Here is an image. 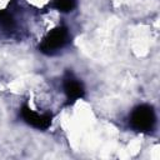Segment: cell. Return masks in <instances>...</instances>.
I'll list each match as a JSON object with an SVG mask.
<instances>
[{"label":"cell","mask_w":160,"mask_h":160,"mask_svg":"<svg viewBox=\"0 0 160 160\" xmlns=\"http://www.w3.org/2000/svg\"><path fill=\"white\" fill-rule=\"evenodd\" d=\"M130 122L131 126L139 131H149L155 122L154 110L148 105H141L136 108L131 114Z\"/></svg>","instance_id":"1"},{"label":"cell","mask_w":160,"mask_h":160,"mask_svg":"<svg viewBox=\"0 0 160 160\" xmlns=\"http://www.w3.org/2000/svg\"><path fill=\"white\" fill-rule=\"evenodd\" d=\"M66 40H68L66 30L58 28V29L51 30L48 34V36L44 39V41L41 44V48H42V50H45L48 52H52L55 50L61 49L66 44Z\"/></svg>","instance_id":"2"},{"label":"cell","mask_w":160,"mask_h":160,"mask_svg":"<svg viewBox=\"0 0 160 160\" xmlns=\"http://www.w3.org/2000/svg\"><path fill=\"white\" fill-rule=\"evenodd\" d=\"M22 116L30 125H32L35 128H45L49 124V116L39 114V112H36V111H34L29 108H24Z\"/></svg>","instance_id":"3"},{"label":"cell","mask_w":160,"mask_h":160,"mask_svg":"<svg viewBox=\"0 0 160 160\" xmlns=\"http://www.w3.org/2000/svg\"><path fill=\"white\" fill-rule=\"evenodd\" d=\"M64 89H65V92H66V95L69 96V98H71V99H78V98H80L81 95H82V86H81V84L79 82V81H76V80H68L66 82H65V85H64Z\"/></svg>","instance_id":"4"},{"label":"cell","mask_w":160,"mask_h":160,"mask_svg":"<svg viewBox=\"0 0 160 160\" xmlns=\"http://www.w3.org/2000/svg\"><path fill=\"white\" fill-rule=\"evenodd\" d=\"M75 6V0H55V8L59 11H71Z\"/></svg>","instance_id":"5"}]
</instances>
